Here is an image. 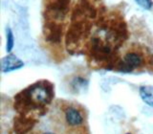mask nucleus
Instances as JSON below:
<instances>
[{
	"instance_id": "1",
	"label": "nucleus",
	"mask_w": 153,
	"mask_h": 134,
	"mask_svg": "<svg viewBox=\"0 0 153 134\" xmlns=\"http://www.w3.org/2000/svg\"><path fill=\"white\" fill-rule=\"evenodd\" d=\"M127 38V23L122 12L105 7L90 34L83 53L91 63L106 67L107 63L114 65Z\"/></svg>"
},
{
	"instance_id": "2",
	"label": "nucleus",
	"mask_w": 153,
	"mask_h": 134,
	"mask_svg": "<svg viewBox=\"0 0 153 134\" xmlns=\"http://www.w3.org/2000/svg\"><path fill=\"white\" fill-rule=\"evenodd\" d=\"M104 8L102 0H76L65 36L68 53H83L90 34Z\"/></svg>"
},
{
	"instance_id": "3",
	"label": "nucleus",
	"mask_w": 153,
	"mask_h": 134,
	"mask_svg": "<svg viewBox=\"0 0 153 134\" xmlns=\"http://www.w3.org/2000/svg\"><path fill=\"white\" fill-rule=\"evenodd\" d=\"M76 0H43L42 37L48 46L61 47Z\"/></svg>"
},
{
	"instance_id": "4",
	"label": "nucleus",
	"mask_w": 153,
	"mask_h": 134,
	"mask_svg": "<svg viewBox=\"0 0 153 134\" xmlns=\"http://www.w3.org/2000/svg\"><path fill=\"white\" fill-rule=\"evenodd\" d=\"M54 97V84L46 80H41L14 96V108L20 112L39 111L49 106Z\"/></svg>"
},
{
	"instance_id": "5",
	"label": "nucleus",
	"mask_w": 153,
	"mask_h": 134,
	"mask_svg": "<svg viewBox=\"0 0 153 134\" xmlns=\"http://www.w3.org/2000/svg\"><path fill=\"white\" fill-rule=\"evenodd\" d=\"M152 62V54L146 46L131 43L118 55L113 67L120 72L131 73L145 70Z\"/></svg>"
},
{
	"instance_id": "6",
	"label": "nucleus",
	"mask_w": 153,
	"mask_h": 134,
	"mask_svg": "<svg viewBox=\"0 0 153 134\" xmlns=\"http://www.w3.org/2000/svg\"><path fill=\"white\" fill-rule=\"evenodd\" d=\"M59 108L63 114V120L67 126L70 127H78L82 124L84 118L80 107L68 102H59Z\"/></svg>"
},
{
	"instance_id": "7",
	"label": "nucleus",
	"mask_w": 153,
	"mask_h": 134,
	"mask_svg": "<svg viewBox=\"0 0 153 134\" xmlns=\"http://www.w3.org/2000/svg\"><path fill=\"white\" fill-rule=\"evenodd\" d=\"M23 66H24V62L13 54L7 55L1 60V69L3 73L20 69Z\"/></svg>"
},
{
	"instance_id": "8",
	"label": "nucleus",
	"mask_w": 153,
	"mask_h": 134,
	"mask_svg": "<svg viewBox=\"0 0 153 134\" xmlns=\"http://www.w3.org/2000/svg\"><path fill=\"white\" fill-rule=\"evenodd\" d=\"M140 96L142 100L149 106L153 107V86L143 85L140 87Z\"/></svg>"
},
{
	"instance_id": "9",
	"label": "nucleus",
	"mask_w": 153,
	"mask_h": 134,
	"mask_svg": "<svg viewBox=\"0 0 153 134\" xmlns=\"http://www.w3.org/2000/svg\"><path fill=\"white\" fill-rule=\"evenodd\" d=\"M88 80L86 78H83L82 76H76L70 83V88L73 92L76 93V91H79V89L83 88L84 85H87Z\"/></svg>"
},
{
	"instance_id": "10",
	"label": "nucleus",
	"mask_w": 153,
	"mask_h": 134,
	"mask_svg": "<svg viewBox=\"0 0 153 134\" xmlns=\"http://www.w3.org/2000/svg\"><path fill=\"white\" fill-rule=\"evenodd\" d=\"M7 52H11L13 48V44H14V38H13V34L11 30V28H7Z\"/></svg>"
},
{
	"instance_id": "11",
	"label": "nucleus",
	"mask_w": 153,
	"mask_h": 134,
	"mask_svg": "<svg viewBox=\"0 0 153 134\" xmlns=\"http://www.w3.org/2000/svg\"><path fill=\"white\" fill-rule=\"evenodd\" d=\"M134 1L145 10H150L153 7V0H134Z\"/></svg>"
},
{
	"instance_id": "12",
	"label": "nucleus",
	"mask_w": 153,
	"mask_h": 134,
	"mask_svg": "<svg viewBox=\"0 0 153 134\" xmlns=\"http://www.w3.org/2000/svg\"><path fill=\"white\" fill-rule=\"evenodd\" d=\"M43 134H56V133H53V132H45V133H43Z\"/></svg>"
},
{
	"instance_id": "13",
	"label": "nucleus",
	"mask_w": 153,
	"mask_h": 134,
	"mask_svg": "<svg viewBox=\"0 0 153 134\" xmlns=\"http://www.w3.org/2000/svg\"><path fill=\"white\" fill-rule=\"evenodd\" d=\"M127 134H130V133H127Z\"/></svg>"
}]
</instances>
